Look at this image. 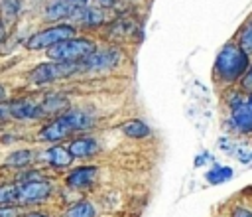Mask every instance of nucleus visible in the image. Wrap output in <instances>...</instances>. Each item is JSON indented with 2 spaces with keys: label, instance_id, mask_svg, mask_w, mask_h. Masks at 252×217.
<instances>
[{
  "label": "nucleus",
  "instance_id": "nucleus-1",
  "mask_svg": "<svg viewBox=\"0 0 252 217\" xmlns=\"http://www.w3.org/2000/svg\"><path fill=\"white\" fill-rule=\"evenodd\" d=\"M248 67H250L248 53H244L236 43H226L215 59V73L224 83H234L242 79Z\"/></svg>",
  "mask_w": 252,
  "mask_h": 217
},
{
  "label": "nucleus",
  "instance_id": "nucleus-2",
  "mask_svg": "<svg viewBox=\"0 0 252 217\" xmlns=\"http://www.w3.org/2000/svg\"><path fill=\"white\" fill-rule=\"evenodd\" d=\"M96 51V45L85 37H71L47 49V57L51 61H65V63H83L89 55Z\"/></svg>",
  "mask_w": 252,
  "mask_h": 217
},
{
  "label": "nucleus",
  "instance_id": "nucleus-3",
  "mask_svg": "<svg viewBox=\"0 0 252 217\" xmlns=\"http://www.w3.org/2000/svg\"><path fill=\"white\" fill-rule=\"evenodd\" d=\"M85 71L83 63H65V61H47V63H39L37 67H33L30 71V81L43 85V83H51L57 79H65L71 75H77Z\"/></svg>",
  "mask_w": 252,
  "mask_h": 217
},
{
  "label": "nucleus",
  "instance_id": "nucleus-4",
  "mask_svg": "<svg viewBox=\"0 0 252 217\" xmlns=\"http://www.w3.org/2000/svg\"><path fill=\"white\" fill-rule=\"evenodd\" d=\"M75 36V28L71 24H53L41 32H35L32 37H28L26 47L28 49H49L65 39H71Z\"/></svg>",
  "mask_w": 252,
  "mask_h": 217
},
{
  "label": "nucleus",
  "instance_id": "nucleus-5",
  "mask_svg": "<svg viewBox=\"0 0 252 217\" xmlns=\"http://www.w3.org/2000/svg\"><path fill=\"white\" fill-rule=\"evenodd\" d=\"M51 195V183L33 178V180H24L18 183V203L22 205H32V203H41Z\"/></svg>",
  "mask_w": 252,
  "mask_h": 217
},
{
  "label": "nucleus",
  "instance_id": "nucleus-6",
  "mask_svg": "<svg viewBox=\"0 0 252 217\" xmlns=\"http://www.w3.org/2000/svg\"><path fill=\"white\" fill-rule=\"evenodd\" d=\"M69 134H73V130H71V126L65 122V118L59 114V116H55L51 122H47V124L39 130L37 138H39V140H45V142H59V140L67 138Z\"/></svg>",
  "mask_w": 252,
  "mask_h": 217
},
{
  "label": "nucleus",
  "instance_id": "nucleus-7",
  "mask_svg": "<svg viewBox=\"0 0 252 217\" xmlns=\"http://www.w3.org/2000/svg\"><path fill=\"white\" fill-rule=\"evenodd\" d=\"M118 53L112 51V49H104V51H94L93 55H89L85 61H83V67L89 69V71H106V69H112L116 63H118Z\"/></svg>",
  "mask_w": 252,
  "mask_h": 217
},
{
  "label": "nucleus",
  "instance_id": "nucleus-8",
  "mask_svg": "<svg viewBox=\"0 0 252 217\" xmlns=\"http://www.w3.org/2000/svg\"><path fill=\"white\" fill-rule=\"evenodd\" d=\"M94 180H96V168L94 166H81V168H75L67 176V185L73 189H85V187L93 185Z\"/></svg>",
  "mask_w": 252,
  "mask_h": 217
},
{
  "label": "nucleus",
  "instance_id": "nucleus-9",
  "mask_svg": "<svg viewBox=\"0 0 252 217\" xmlns=\"http://www.w3.org/2000/svg\"><path fill=\"white\" fill-rule=\"evenodd\" d=\"M230 124L236 132L240 134H248L252 132V107L246 103H242L238 108L232 110V116H230Z\"/></svg>",
  "mask_w": 252,
  "mask_h": 217
},
{
  "label": "nucleus",
  "instance_id": "nucleus-10",
  "mask_svg": "<svg viewBox=\"0 0 252 217\" xmlns=\"http://www.w3.org/2000/svg\"><path fill=\"white\" fill-rule=\"evenodd\" d=\"M69 152L73 158H89V156H94L98 152V142L91 136H81V138L71 140Z\"/></svg>",
  "mask_w": 252,
  "mask_h": 217
},
{
  "label": "nucleus",
  "instance_id": "nucleus-11",
  "mask_svg": "<svg viewBox=\"0 0 252 217\" xmlns=\"http://www.w3.org/2000/svg\"><path fill=\"white\" fill-rule=\"evenodd\" d=\"M61 116L65 118V122L71 126V130H73V132H79V130H87V128H91V126L94 124V118H93L89 112H85V110H79V108H71V110H65Z\"/></svg>",
  "mask_w": 252,
  "mask_h": 217
},
{
  "label": "nucleus",
  "instance_id": "nucleus-12",
  "mask_svg": "<svg viewBox=\"0 0 252 217\" xmlns=\"http://www.w3.org/2000/svg\"><path fill=\"white\" fill-rule=\"evenodd\" d=\"M10 114L16 118H35V116H41V108L37 103L30 99H18L10 105Z\"/></svg>",
  "mask_w": 252,
  "mask_h": 217
},
{
  "label": "nucleus",
  "instance_id": "nucleus-13",
  "mask_svg": "<svg viewBox=\"0 0 252 217\" xmlns=\"http://www.w3.org/2000/svg\"><path fill=\"white\" fill-rule=\"evenodd\" d=\"M43 160L53 166V168H67L71 166L73 162V156L69 152V148H63V146H51L43 152Z\"/></svg>",
  "mask_w": 252,
  "mask_h": 217
},
{
  "label": "nucleus",
  "instance_id": "nucleus-14",
  "mask_svg": "<svg viewBox=\"0 0 252 217\" xmlns=\"http://www.w3.org/2000/svg\"><path fill=\"white\" fill-rule=\"evenodd\" d=\"M75 10H77V6L67 2V0H53L45 8V18L57 22V20H63V18H71L75 14Z\"/></svg>",
  "mask_w": 252,
  "mask_h": 217
},
{
  "label": "nucleus",
  "instance_id": "nucleus-15",
  "mask_svg": "<svg viewBox=\"0 0 252 217\" xmlns=\"http://www.w3.org/2000/svg\"><path fill=\"white\" fill-rule=\"evenodd\" d=\"M73 18L81 24H87V26H98L104 22V14L96 8H87V6H77Z\"/></svg>",
  "mask_w": 252,
  "mask_h": 217
},
{
  "label": "nucleus",
  "instance_id": "nucleus-16",
  "mask_svg": "<svg viewBox=\"0 0 252 217\" xmlns=\"http://www.w3.org/2000/svg\"><path fill=\"white\" fill-rule=\"evenodd\" d=\"M122 132L128 136V138H146V136H150V126L144 122V120H140V118H132V120H126L122 126Z\"/></svg>",
  "mask_w": 252,
  "mask_h": 217
},
{
  "label": "nucleus",
  "instance_id": "nucleus-17",
  "mask_svg": "<svg viewBox=\"0 0 252 217\" xmlns=\"http://www.w3.org/2000/svg\"><path fill=\"white\" fill-rule=\"evenodd\" d=\"M65 217H94V205L87 199H81L65 211Z\"/></svg>",
  "mask_w": 252,
  "mask_h": 217
},
{
  "label": "nucleus",
  "instance_id": "nucleus-18",
  "mask_svg": "<svg viewBox=\"0 0 252 217\" xmlns=\"http://www.w3.org/2000/svg\"><path fill=\"white\" fill-rule=\"evenodd\" d=\"M20 8H22V0H0V14L8 24L18 18Z\"/></svg>",
  "mask_w": 252,
  "mask_h": 217
},
{
  "label": "nucleus",
  "instance_id": "nucleus-19",
  "mask_svg": "<svg viewBox=\"0 0 252 217\" xmlns=\"http://www.w3.org/2000/svg\"><path fill=\"white\" fill-rule=\"evenodd\" d=\"M205 178H207V181L213 183V185L222 183V181H226V180L232 178V168H228V166H215L213 170H209V172L205 174Z\"/></svg>",
  "mask_w": 252,
  "mask_h": 217
},
{
  "label": "nucleus",
  "instance_id": "nucleus-20",
  "mask_svg": "<svg viewBox=\"0 0 252 217\" xmlns=\"http://www.w3.org/2000/svg\"><path fill=\"white\" fill-rule=\"evenodd\" d=\"M67 107V99H63V97H55V95H49V97H45L43 99V103L39 105V108H41V114H45V112H57V110H63Z\"/></svg>",
  "mask_w": 252,
  "mask_h": 217
},
{
  "label": "nucleus",
  "instance_id": "nucleus-21",
  "mask_svg": "<svg viewBox=\"0 0 252 217\" xmlns=\"http://www.w3.org/2000/svg\"><path fill=\"white\" fill-rule=\"evenodd\" d=\"M244 53H252V20L250 22H246L242 28H240V32H238V43H236Z\"/></svg>",
  "mask_w": 252,
  "mask_h": 217
},
{
  "label": "nucleus",
  "instance_id": "nucleus-22",
  "mask_svg": "<svg viewBox=\"0 0 252 217\" xmlns=\"http://www.w3.org/2000/svg\"><path fill=\"white\" fill-rule=\"evenodd\" d=\"M18 203V185L16 183H2L0 185V207Z\"/></svg>",
  "mask_w": 252,
  "mask_h": 217
},
{
  "label": "nucleus",
  "instance_id": "nucleus-23",
  "mask_svg": "<svg viewBox=\"0 0 252 217\" xmlns=\"http://www.w3.org/2000/svg\"><path fill=\"white\" fill-rule=\"evenodd\" d=\"M30 160H32V152L30 150H18V152H12L6 158V164L14 166V168H24L26 164H30Z\"/></svg>",
  "mask_w": 252,
  "mask_h": 217
},
{
  "label": "nucleus",
  "instance_id": "nucleus-24",
  "mask_svg": "<svg viewBox=\"0 0 252 217\" xmlns=\"http://www.w3.org/2000/svg\"><path fill=\"white\" fill-rule=\"evenodd\" d=\"M242 89H246V91H252V63H250V67H248L246 75L242 77Z\"/></svg>",
  "mask_w": 252,
  "mask_h": 217
},
{
  "label": "nucleus",
  "instance_id": "nucleus-25",
  "mask_svg": "<svg viewBox=\"0 0 252 217\" xmlns=\"http://www.w3.org/2000/svg\"><path fill=\"white\" fill-rule=\"evenodd\" d=\"M0 217H18V211H16V207L4 205V207H0Z\"/></svg>",
  "mask_w": 252,
  "mask_h": 217
},
{
  "label": "nucleus",
  "instance_id": "nucleus-26",
  "mask_svg": "<svg viewBox=\"0 0 252 217\" xmlns=\"http://www.w3.org/2000/svg\"><path fill=\"white\" fill-rule=\"evenodd\" d=\"M232 217H252V213L246 207H234L232 209Z\"/></svg>",
  "mask_w": 252,
  "mask_h": 217
},
{
  "label": "nucleus",
  "instance_id": "nucleus-27",
  "mask_svg": "<svg viewBox=\"0 0 252 217\" xmlns=\"http://www.w3.org/2000/svg\"><path fill=\"white\" fill-rule=\"evenodd\" d=\"M10 116V105H0V122H4Z\"/></svg>",
  "mask_w": 252,
  "mask_h": 217
},
{
  "label": "nucleus",
  "instance_id": "nucleus-28",
  "mask_svg": "<svg viewBox=\"0 0 252 217\" xmlns=\"http://www.w3.org/2000/svg\"><path fill=\"white\" fill-rule=\"evenodd\" d=\"M98 6H102V8H106V6H112L114 4V0H94Z\"/></svg>",
  "mask_w": 252,
  "mask_h": 217
},
{
  "label": "nucleus",
  "instance_id": "nucleus-29",
  "mask_svg": "<svg viewBox=\"0 0 252 217\" xmlns=\"http://www.w3.org/2000/svg\"><path fill=\"white\" fill-rule=\"evenodd\" d=\"M24 217H49V215H45V213H26Z\"/></svg>",
  "mask_w": 252,
  "mask_h": 217
},
{
  "label": "nucleus",
  "instance_id": "nucleus-30",
  "mask_svg": "<svg viewBox=\"0 0 252 217\" xmlns=\"http://www.w3.org/2000/svg\"><path fill=\"white\" fill-rule=\"evenodd\" d=\"M4 36H6V28H4V24L0 22V41L4 39Z\"/></svg>",
  "mask_w": 252,
  "mask_h": 217
},
{
  "label": "nucleus",
  "instance_id": "nucleus-31",
  "mask_svg": "<svg viewBox=\"0 0 252 217\" xmlns=\"http://www.w3.org/2000/svg\"><path fill=\"white\" fill-rule=\"evenodd\" d=\"M67 2H71V4H75V6H83L87 0H67Z\"/></svg>",
  "mask_w": 252,
  "mask_h": 217
},
{
  "label": "nucleus",
  "instance_id": "nucleus-32",
  "mask_svg": "<svg viewBox=\"0 0 252 217\" xmlns=\"http://www.w3.org/2000/svg\"><path fill=\"white\" fill-rule=\"evenodd\" d=\"M4 97H6V91H4V87H2V85H0V101H2V99H4Z\"/></svg>",
  "mask_w": 252,
  "mask_h": 217
},
{
  "label": "nucleus",
  "instance_id": "nucleus-33",
  "mask_svg": "<svg viewBox=\"0 0 252 217\" xmlns=\"http://www.w3.org/2000/svg\"><path fill=\"white\" fill-rule=\"evenodd\" d=\"M248 105L252 107V91H250V95H248Z\"/></svg>",
  "mask_w": 252,
  "mask_h": 217
}]
</instances>
